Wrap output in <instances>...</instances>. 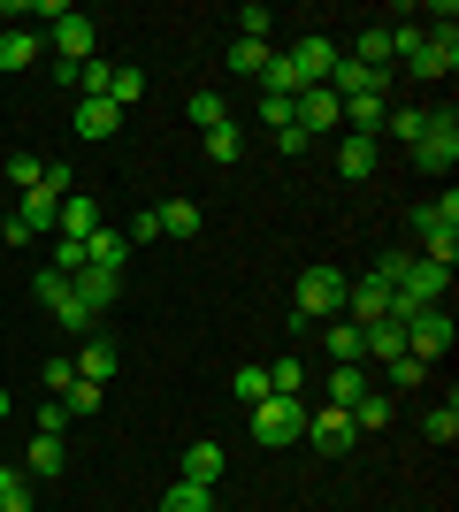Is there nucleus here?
Returning a JSON list of instances; mask_svg holds the SVG:
<instances>
[{
	"label": "nucleus",
	"mask_w": 459,
	"mask_h": 512,
	"mask_svg": "<svg viewBox=\"0 0 459 512\" xmlns=\"http://www.w3.org/2000/svg\"><path fill=\"white\" fill-rule=\"evenodd\" d=\"M383 92H360V100H345V130H360V138H383Z\"/></svg>",
	"instance_id": "nucleus-25"
},
{
	"label": "nucleus",
	"mask_w": 459,
	"mask_h": 512,
	"mask_svg": "<svg viewBox=\"0 0 459 512\" xmlns=\"http://www.w3.org/2000/svg\"><path fill=\"white\" fill-rule=\"evenodd\" d=\"M322 352H329L337 367H352V360H360V321H345V314L322 321Z\"/></svg>",
	"instance_id": "nucleus-23"
},
{
	"label": "nucleus",
	"mask_w": 459,
	"mask_h": 512,
	"mask_svg": "<svg viewBox=\"0 0 459 512\" xmlns=\"http://www.w3.org/2000/svg\"><path fill=\"white\" fill-rule=\"evenodd\" d=\"M62 406H69V421H92V413H100V383H69Z\"/></svg>",
	"instance_id": "nucleus-35"
},
{
	"label": "nucleus",
	"mask_w": 459,
	"mask_h": 512,
	"mask_svg": "<svg viewBox=\"0 0 459 512\" xmlns=\"http://www.w3.org/2000/svg\"><path fill=\"white\" fill-rule=\"evenodd\" d=\"M46 54V39L39 31H0V77H23V69Z\"/></svg>",
	"instance_id": "nucleus-19"
},
{
	"label": "nucleus",
	"mask_w": 459,
	"mask_h": 512,
	"mask_svg": "<svg viewBox=\"0 0 459 512\" xmlns=\"http://www.w3.org/2000/svg\"><path fill=\"white\" fill-rule=\"evenodd\" d=\"M406 352H414L421 367H437L444 352H452V314H444V306H421V314L406 321Z\"/></svg>",
	"instance_id": "nucleus-6"
},
{
	"label": "nucleus",
	"mask_w": 459,
	"mask_h": 512,
	"mask_svg": "<svg viewBox=\"0 0 459 512\" xmlns=\"http://www.w3.org/2000/svg\"><path fill=\"white\" fill-rule=\"evenodd\" d=\"M153 214H161V237H176V245L199 237V199H161Z\"/></svg>",
	"instance_id": "nucleus-22"
},
{
	"label": "nucleus",
	"mask_w": 459,
	"mask_h": 512,
	"mask_svg": "<svg viewBox=\"0 0 459 512\" xmlns=\"http://www.w3.org/2000/svg\"><path fill=\"white\" fill-rule=\"evenodd\" d=\"M123 260H131V237L100 222V230L85 237V268H108V276H123Z\"/></svg>",
	"instance_id": "nucleus-16"
},
{
	"label": "nucleus",
	"mask_w": 459,
	"mask_h": 512,
	"mask_svg": "<svg viewBox=\"0 0 459 512\" xmlns=\"http://www.w3.org/2000/svg\"><path fill=\"white\" fill-rule=\"evenodd\" d=\"M268 54H276L268 39H230V77H261Z\"/></svg>",
	"instance_id": "nucleus-27"
},
{
	"label": "nucleus",
	"mask_w": 459,
	"mask_h": 512,
	"mask_svg": "<svg viewBox=\"0 0 459 512\" xmlns=\"http://www.w3.org/2000/svg\"><path fill=\"white\" fill-rule=\"evenodd\" d=\"M199 146H207V161H215V169H230V161L245 153V130H238V123H222V130H207Z\"/></svg>",
	"instance_id": "nucleus-30"
},
{
	"label": "nucleus",
	"mask_w": 459,
	"mask_h": 512,
	"mask_svg": "<svg viewBox=\"0 0 459 512\" xmlns=\"http://www.w3.org/2000/svg\"><path fill=\"white\" fill-rule=\"evenodd\" d=\"M291 107H299V130H306V138H314V146H322L329 130H345V100H337V92H329V85H306V92H299V100H291Z\"/></svg>",
	"instance_id": "nucleus-7"
},
{
	"label": "nucleus",
	"mask_w": 459,
	"mask_h": 512,
	"mask_svg": "<svg viewBox=\"0 0 459 512\" xmlns=\"http://www.w3.org/2000/svg\"><path fill=\"white\" fill-rule=\"evenodd\" d=\"M230 390H238L245 406H261V398H268V367H238V375H230Z\"/></svg>",
	"instance_id": "nucleus-38"
},
{
	"label": "nucleus",
	"mask_w": 459,
	"mask_h": 512,
	"mask_svg": "<svg viewBox=\"0 0 459 512\" xmlns=\"http://www.w3.org/2000/svg\"><path fill=\"white\" fill-rule=\"evenodd\" d=\"M39 436H69V406H62V398H46V406H39Z\"/></svg>",
	"instance_id": "nucleus-43"
},
{
	"label": "nucleus",
	"mask_w": 459,
	"mask_h": 512,
	"mask_svg": "<svg viewBox=\"0 0 459 512\" xmlns=\"http://www.w3.org/2000/svg\"><path fill=\"white\" fill-rule=\"evenodd\" d=\"M176 482H199V490H215V482H222V444H207V436H199V444L184 451V474H176Z\"/></svg>",
	"instance_id": "nucleus-20"
},
{
	"label": "nucleus",
	"mask_w": 459,
	"mask_h": 512,
	"mask_svg": "<svg viewBox=\"0 0 459 512\" xmlns=\"http://www.w3.org/2000/svg\"><path fill=\"white\" fill-rule=\"evenodd\" d=\"M69 383H77V360H69V352H62V360H46V390H54V398H62Z\"/></svg>",
	"instance_id": "nucleus-45"
},
{
	"label": "nucleus",
	"mask_w": 459,
	"mask_h": 512,
	"mask_svg": "<svg viewBox=\"0 0 459 512\" xmlns=\"http://www.w3.org/2000/svg\"><path fill=\"white\" fill-rule=\"evenodd\" d=\"M69 291H77V306L100 321L115 299H123V276H108V268H77V276H69Z\"/></svg>",
	"instance_id": "nucleus-11"
},
{
	"label": "nucleus",
	"mask_w": 459,
	"mask_h": 512,
	"mask_svg": "<svg viewBox=\"0 0 459 512\" xmlns=\"http://www.w3.org/2000/svg\"><path fill=\"white\" fill-rule=\"evenodd\" d=\"M329 92H337V100H360V92H383V77L360 69V62H337V69H329Z\"/></svg>",
	"instance_id": "nucleus-26"
},
{
	"label": "nucleus",
	"mask_w": 459,
	"mask_h": 512,
	"mask_svg": "<svg viewBox=\"0 0 459 512\" xmlns=\"http://www.w3.org/2000/svg\"><path fill=\"white\" fill-rule=\"evenodd\" d=\"M306 444L314 451H352L360 428H352V413H337V406H306Z\"/></svg>",
	"instance_id": "nucleus-8"
},
{
	"label": "nucleus",
	"mask_w": 459,
	"mask_h": 512,
	"mask_svg": "<svg viewBox=\"0 0 459 512\" xmlns=\"http://www.w3.org/2000/svg\"><path fill=\"white\" fill-rule=\"evenodd\" d=\"M39 169H46V161H31V153H8V184H16V192H31V184H39Z\"/></svg>",
	"instance_id": "nucleus-40"
},
{
	"label": "nucleus",
	"mask_w": 459,
	"mask_h": 512,
	"mask_svg": "<svg viewBox=\"0 0 459 512\" xmlns=\"http://www.w3.org/2000/svg\"><path fill=\"white\" fill-rule=\"evenodd\" d=\"M383 314H391V283L368 268V276L345 291V321H360V329H368V321H383Z\"/></svg>",
	"instance_id": "nucleus-13"
},
{
	"label": "nucleus",
	"mask_w": 459,
	"mask_h": 512,
	"mask_svg": "<svg viewBox=\"0 0 459 512\" xmlns=\"http://www.w3.org/2000/svg\"><path fill=\"white\" fill-rule=\"evenodd\" d=\"M92 230H100V199L69 192V199H62V214H54V237H69V245H85Z\"/></svg>",
	"instance_id": "nucleus-14"
},
{
	"label": "nucleus",
	"mask_w": 459,
	"mask_h": 512,
	"mask_svg": "<svg viewBox=\"0 0 459 512\" xmlns=\"http://www.w3.org/2000/svg\"><path fill=\"white\" fill-rule=\"evenodd\" d=\"M345 62H360V69H375V77H383V69L398 62V39L383 31V23H368V31L352 39V54H345Z\"/></svg>",
	"instance_id": "nucleus-15"
},
{
	"label": "nucleus",
	"mask_w": 459,
	"mask_h": 512,
	"mask_svg": "<svg viewBox=\"0 0 459 512\" xmlns=\"http://www.w3.org/2000/svg\"><path fill=\"white\" fill-rule=\"evenodd\" d=\"M0 222H8V199H0Z\"/></svg>",
	"instance_id": "nucleus-47"
},
{
	"label": "nucleus",
	"mask_w": 459,
	"mask_h": 512,
	"mask_svg": "<svg viewBox=\"0 0 459 512\" xmlns=\"http://www.w3.org/2000/svg\"><path fill=\"white\" fill-rule=\"evenodd\" d=\"M383 130H391L398 146H421V130H429V107H391V115H383Z\"/></svg>",
	"instance_id": "nucleus-29"
},
{
	"label": "nucleus",
	"mask_w": 459,
	"mask_h": 512,
	"mask_svg": "<svg viewBox=\"0 0 459 512\" xmlns=\"http://www.w3.org/2000/svg\"><path fill=\"white\" fill-rule=\"evenodd\" d=\"M360 390H375V383H368V360H352V367H329V383H322V406L352 413V398H360Z\"/></svg>",
	"instance_id": "nucleus-18"
},
{
	"label": "nucleus",
	"mask_w": 459,
	"mask_h": 512,
	"mask_svg": "<svg viewBox=\"0 0 459 512\" xmlns=\"http://www.w3.org/2000/svg\"><path fill=\"white\" fill-rule=\"evenodd\" d=\"M352 276L345 268H299V291H291V329H322V321L345 314Z\"/></svg>",
	"instance_id": "nucleus-1"
},
{
	"label": "nucleus",
	"mask_w": 459,
	"mask_h": 512,
	"mask_svg": "<svg viewBox=\"0 0 459 512\" xmlns=\"http://www.w3.org/2000/svg\"><path fill=\"white\" fill-rule=\"evenodd\" d=\"M0 421H8V390H0Z\"/></svg>",
	"instance_id": "nucleus-46"
},
{
	"label": "nucleus",
	"mask_w": 459,
	"mask_h": 512,
	"mask_svg": "<svg viewBox=\"0 0 459 512\" xmlns=\"http://www.w3.org/2000/svg\"><path fill=\"white\" fill-rule=\"evenodd\" d=\"M383 375H391V390H414V383H421V375H429V367H421V360H414V352H406V360H391V367H383Z\"/></svg>",
	"instance_id": "nucleus-42"
},
{
	"label": "nucleus",
	"mask_w": 459,
	"mask_h": 512,
	"mask_svg": "<svg viewBox=\"0 0 459 512\" xmlns=\"http://www.w3.org/2000/svg\"><path fill=\"white\" fill-rule=\"evenodd\" d=\"M146 100V69H115L108 77V107H138Z\"/></svg>",
	"instance_id": "nucleus-32"
},
{
	"label": "nucleus",
	"mask_w": 459,
	"mask_h": 512,
	"mask_svg": "<svg viewBox=\"0 0 459 512\" xmlns=\"http://www.w3.org/2000/svg\"><path fill=\"white\" fill-rule=\"evenodd\" d=\"M0 512H31V474L0 467Z\"/></svg>",
	"instance_id": "nucleus-34"
},
{
	"label": "nucleus",
	"mask_w": 459,
	"mask_h": 512,
	"mask_svg": "<svg viewBox=\"0 0 459 512\" xmlns=\"http://www.w3.org/2000/svg\"><path fill=\"white\" fill-rule=\"evenodd\" d=\"M62 467H69V436H31V451H23V474H31V482H54Z\"/></svg>",
	"instance_id": "nucleus-17"
},
{
	"label": "nucleus",
	"mask_w": 459,
	"mask_h": 512,
	"mask_svg": "<svg viewBox=\"0 0 459 512\" xmlns=\"http://www.w3.org/2000/svg\"><path fill=\"white\" fill-rule=\"evenodd\" d=\"M375 161H383V138H360V130L337 138V176H345V184H368Z\"/></svg>",
	"instance_id": "nucleus-10"
},
{
	"label": "nucleus",
	"mask_w": 459,
	"mask_h": 512,
	"mask_svg": "<svg viewBox=\"0 0 459 512\" xmlns=\"http://www.w3.org/2000/svg\"><path fill=\"white\" fill-rule=\"evenodd\" d=\"M39 184H46V192H54V199H69V192H77V176H69L62 161H46V169H39Z\"/></svg>",
	"instance_id": "nucleus-44"
},
{
	"label": "nucleus",
	"mask_w": 459,
	"mask_h": 512,
	"mask_svg": "<svg viewBox=\"0 0 459 512\" xmlns=\"http://www.w3.org/2000/svg\"><path fill=\"white\" fill-rule=\"evenodd\" d=\"M222 123H230V100H222V92H192V130H199V138L222 130Z\"/></svg>",
	"instance_id": "nucleus-31"
},
{
	"label": "nucleus",
	"mask_w": 459,
	"mask_h": 512,
	"mask_svg": "<svg viewBox=\"0 0 459 512\" xmlns=\"http://www.w3.org/2000/svg\"><path fill=\"white\" fill-rule=\"evenodd\" d=\"M391 421H398L391 390H360V398H352V428H360V436H375V428H391Z\"/></svg>",
	"instance_id": "nucleus-21"
},
{
	"label": "nucleus",
	"mask_w": 459,
	"mask_h": 512,
	"mask_svg": "<svg viewBox=\"0 0 459 512\" xmlns=\"http://www.w3.org/2000/svg\"><path fill=\"white\" fill-rule=\"evenodd\" d=\"M115 367H123V344H115V337H85V344H77V383H100V390H108Z\"/></svg>",
	"instance_id": "nucleus-12"
},
{
	"label": "nucleus",
	"mask_w": 459,
	"mask_h": 512,
	"mask_svg": "<svg viewBox=\"0 0 459 512\" xmlns=\"http://www.w3.org/2000/svg\"><path fill=\"white\" fill-rule=\"evenodd\" d=\"M306 436V398H261L253 406V444L261 451H284Z\"/></svg>",
	"instance_id": "nucleus-3"
},
{
	"label": "nucleus",
	"mask_w": 459,
	"mask_h": 512,
	"mask_svg": "<svg viewBox=\"0 0 459 512\" xmlns=\"http://www.w3.org/2000/svg\"><path fill=\"white\" fill-rule=\"evenodd\" d=\"M414 161H421L429 176H444V169L459 161V115H452V107H429V130H421Z\"/></svg>",
	"instance_id": "nucleus-5"
},
{
	"label": "nucleus",
	"mask_w": 459,
	"mask_h": 512,
	"mask_svg": "<svg viewBox=\"0 0 459 512\" xmlns=\"http://www.w3.org/2000/svg\"><path fill=\"white\" fill-rule=\"evenodd\" d=\"M421 428H429V444H452V436H459V406H452V398L429 406V421H421Z\"/></svg>",
	"instance_id": "nucleus-37"
},
{
	"label": "nucleus",
	"mask_w": 459,
	"mask_h": 512,
	"mask_svg": "<svg viewBox=\"0 0 459 512\" xmlns=\"http://www.w3.org/2000/svg\"><path fill=\"white\" fill-rule=\"evenodd\" d=\"M161 512H215V490H199V482H176V490L161 497Z\"/></svg>",
	"instance_id": "nucleus-33"
},
{
	"label": "nucleus",
	"mask_w": 459,
	"mask_h": 512,
	"mask_svg": "<svg viewBox=\"0 0 459 512\" xmlns=\"http://www.w3.org/2000/svg\"><path fill=\"white\" fill-rule=\"evenodd\" d=\"M268 23H276V16L253 0V8H238V39H268Z\"/></svg>",
	"instance_id": "nucleus-41"
},
{
	"label": "nucleus",
	"mask_w": 459,
	"mask_h": 512,
	"mask_svg": "<svg viewBox=\"0 0 459 512\" xmlns=\"http://www.w3.org/2000/svg\"><path fill=\"white\" fill-rule=\"evenodd\" d=\"M406 222H414V237H421V260H444V268L459 260V192H444V199H429V207H414Z\"/></svg>",
	"instance_id": "nucleus-2"
},
{
	"label": "nucleus",
	"mask_w": 459,
	"mask_h": 512,
	"mask_svg": "<svg viewBox=\"0 0 459 512\" xmlns=\"http://www.w3.org/2000/svg\"><path fill=\"white\" fill-rule=\"evenodd\" d=\"M0 467H8V459H0Z\"/></svg>",
	"instance_id": "nucleus-48"
},
{
	"label": "nucleus",
	"mask_w": 459,
	"mask_h": 512,
	"mask_svg": "<svg viewBox=\"0 0 459 512\" xmlns=\"http://www.w3.org/2000/svg\"><path fill=\"white\" fill-rule=\"evenodd\" d=\"M337 62H345V54H337L322 31H306V39L291 46V69H299V85H329V69H337Z\"/></svg>",
	"instance_id": "nucleus-9"
},
{
	"label": "nucleus",
	"mask_w": 459,
	"mask_h": 512,
	"mask_svg": "<svg viewBox=\"0 0 459 512\" xmlns=\"http://www.w3.org/2000/svg\"><path fill=\"white\" fill-rule=\"evenodd\" d=\"M123 237H131V253H138V245H153V237H161V214H153V207H138L131 222H123Z\"/></svg>",
	"instance_id": "nucleus-39"
},
{
	"label": "nucleus",
	"mask_w": 459,
	"mask_h": 512,
	"mask_svg": "<svg viewBox=\"0 0 459 512\" xmlns=\"http://www.w3.org/2000/svg\"><path fill=\"white\" fill-rule=\"evenodd\" d=\"M46 46L62 54V69H77V62H92V46H100V23L77 16V8H62V16L46 23Z\"/></svg>",
	"instance_id": "nucleus-4"
},
{
	"label": "nucleus",
	"mask_w": 459,
	"mask_h": 512,
	"mask_svg": "<svg viewBox=\"0 0 459 512\" xmlns=\"http://www.w3.org/2000/svg\"><path fill=\"white\" fill-rule=\"evenodd\" d=\"M291 123H299V107H291V100H268V92H261V130H268V138H284Z\"/></svg>",
	"instance_id": "nucleus-36"
},
{
	"label": "nucleus",
	"mask_w": 459,
	"mask_h": 512,
	"mask_svg": "<svg viewBox=\"0 0 459 512\" xmlns=\"http://www.w3.org/2000/svg\"><path fill=\"white\" fill-rule=\"evenodd\" d=\"M268 398H306V360H291V352H284V360L268 367Z\"/></svg>",
	"instance_id": "nucleus-28"
},
{
	"label": "nucleus",
	"mask_w": 459,
	"mask_h": 512,
	"mask_svg": "<svg viewBox=\"0 0 459 512\" xmlns=\"http://www.w3.org/2000/svg\"><path fill=\"white\" fill-rule=\"evenodd\" d=\"M123 130V107L108 100H77V138H115Z\"/></svg>",
	"instance_id": "nucleus-24"
}]
</instances>
